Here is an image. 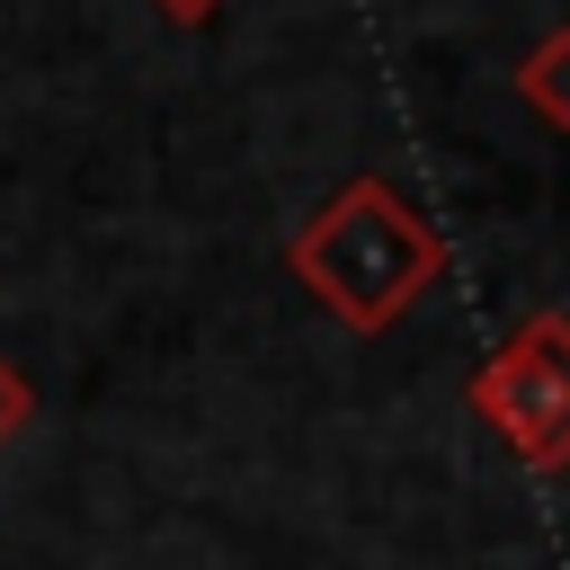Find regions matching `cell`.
<instances>
[{
  "instance_id": "6da1fadb",
  "label": "cell",
  "mask_w": 570,
  "mask_h": 570,
  "mask_svg": "<svg viewBox=\"0 0 570 570\" xmlns=\"http://www.w3.org/2000/svg\"><path fill=\"white\" fill-rule=\"evenodd\" d=\"M285 267H294V285H303L338 330L383 338V330L410 321V312L428 303V285L445 276V232H436L392 178L365 169V178L330 187V196L294 223Z\"/></svg>"
},
{
  "instance_id": "7a4b0ae2",
  "label": "cell",
  "mask_w": 570,
  "mask_h": 570,
  "mask_svg": "<svg viewBox=\"0 0 570 570\" xmlns=\"http://www.w3.org/2000/svg\"><path fill=\"white\" fill-rule=\"evenodd\" d=\"M463 401L525 472H570V312H525L472 365Z\"/></svg>"
},
{
  "instance_id": "3957f363",
  "label": "cell",
  "mask_w": 570,
  "mask_h": 570,
  "mask_svg": "<svg viewBox=\"0 0 570 570\" xmlns=\"http://www.w3.org/2000/svg\"><path fill=\"white\" fill-rule=\"evenodd\" d=\"M517 98H525L543 125L570 134V27H552V36L525 45V62H517Z\"/></svg>"
},
{
  "instance_id": "277c9868",
  "label": "cell",
  "mask_w": 570,
  "mask_h": 570,
  "mask_svg": "<svg viewBox=\"0 0 570 570\" xmlns=\"http://www.w3.org/2000/svg\"><path fill=\"white\" fill-rule=\"evenodd\" d=\"M27 419H36V383H27V374H18L9 356H0V445H9V436H18Z\"/></svg>"
},
{
  "instance_id": "5b68a950",
  "label": "cell",
  "mask_w": 570,
  "mask_h": 570,
  "mask_svg": "<svg viewBox=\"0 0 570 570\" xmlns=\"http://www.w3.org/2000/svg\"><path fill=\"white\" fill-rule=\"evenodd\" d=\"M151 9H160V18H169V27H205V18H214V9H223V0H151Z\"/></svg>"
}]
</instances>
